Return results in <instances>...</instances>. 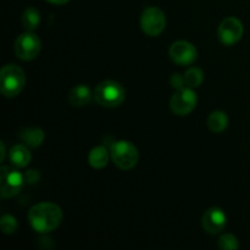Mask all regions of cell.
I'll list each match as a JSON object with an SVG mask.
<instances>
[{
    "label": "cell",
    "mask_w": 250,
    "mask_h": 250,
    "mask_svg": "<svg viewBox=\"0 0 250 250\" xmlns=\"http://www.w3.org/2000/svg\"><path fill=\"white\" fill-rule=\"evenodd\" d=\"M62 210L58 204L43 202L33 205L28 211V222L38 233H49L58 229L62 222Z\"/></svg>",
    "instance_id": "obj_1"
},
{
    "label": "cell",
    "mask_w": 250,
    "mask_h": 250,
    "mask_svg": "<svg viewBox=\"0 0 250 250\" xmlns=\"http://www.w3.org/2000/svg\"><path fill=\"white\" fill-rule=\"evenodd\" d=\"M93 98L100 106L114 109V107L120 106L125 102L126 90L122 87L121 83L112 80H106L100 82L95 87L94 92H93Z\"/></svg>",
    "instance_id": "obj_2"
},
{
    "label": "cell",
    "mask_w": 250,
    "mask_h": 250,
    "mask_svg": "<svg viewBox=\"0 0 250 250\" xmlns=\"http://www.w3.org/2000/svg\"><path fill=\"white\" fill-rule=\"evenodd\" d=\"M26 84V75L15 63L5 65L0 71V92L6 98L17 97Z\"/></svg>",
    "instance_id": "obj_3"
},
{
    "label": "cell",
    "mask_w": 250,
    "mask_h": 250,
    "mask_svg": "<svg viewBox=\"0 0 250 250\" xmlns=\"http://www.w3.org/2000/svg\"><path fill=\"white\" fill-rule=\"evenodd\" d=\"M110 155L119 168L125 171L136 167L139 160L138 149L128 141H117L110 146Z\"/></svg>",
    "instance_id": "obj_4"
},
{
    "label": "cell",
    "mask_w": 250,
    "mask_h": 250,
    "mask_svg": "<svg viewBox=\"0 0 250 250\" xmlns=\"http://www.w3.org/2000/svg\"><path fill=\"white\" fill-rule=\"evenodd\" d=\"M24 176L17 170L1 166L0 168V195L4 199L12 198L21 192L24 185Z\"/></svg>",
    "instance_id": "obj_5"
},
{
    "label": "cell",
    "mask_w": 250,
    "mask_h": 250,
    "mask_svg": "<svg viewBox=\"0 0 250 250\" xmlns=\"http://www.w3.org/2000/svg\"><path fill=\"white\" fill-rule=\"evenodd\" d=\"M42 42L37 34L28 32L20 34L15 42V54L23 61H31L39 55Z\"/></svg>",
    "instance_id": "obj_6"
},
{
    "label": "cell",
    "mask_w": 250,
    "mask_h": 250,
    "mask_svg": "<svg viewBox=\"0 0 250 250\" xmlns=\"http://www.w3.org/2000/svg\"><path fill=\"white\" fill-rule=\"evenodd\" d=\"M141 27L146 36H160L166 27V16L163 10L156 6L146 7L141 16Z\"/></svg>",
    "instance_id": "obj_7"
},
{
    "label": "cell",
    "mask_w": 250,
    "mask_h": 250,
    "mask_svg": "<svg viewBox=\"0 0 250 250\" xmlns=\"http://www.w3.org/2000/svg\"><path fill=\"white\" fill-rule=\"evenodd\" d=\"M198 103V97L193 88L185 87L180 90H176L170 102V107L173 114L178 116L189 115L195 109Z\"/></svg>",
    "instance_id": "obj_8"
},
{
    "label": "cell",
    "mask_w": 250,
    "mask_h": 250,
    "mask_svg": "<svg viewBox=\"0 0 250 250\" xmlns=\"http://www.w3.org/2000/svg\"><path fill=\"white\" fill-rule=\"evenodd\" d=\"M219 39L224 45L231 46L238 43L244 34V26L237 17L229 16L222 20L219 26Z\"/></svg>",
    "instance_id": "obj_9"
},
{
    "label": "cell",
    "mask_w": 250,
    "mask_h": 250,
    "mask_svg": "<svg viewBox=\"0 0 250 250\" xmlns=\"http://www.w3.org/2000/svg\"><path fill=\"white\" fill-rule=\"evenodd\" d=\"M170 58L180 66L192 65L198 59V50L192 43L187 41H177L171 44Z\"/></svg>",
    "instance_id": "obj_10"
},
{
    "label": "cell",
    "mask_w": 250,
    "mask_h": 250,
    "mask_svg": "<svg viewBox=\"0 0 250 250\" xmlns=\"http://www.w3.org/2000/svg\"><path fill=\"white\" fill-rule=\"evenodd\" d=\"M227 216L220 208H210L204 212L202 219L203 229L210 234H217L226 227Z\"/></svg>",
    "instance_id": "obj_11"
},
{
    "label": "cell",
    "mask_w": 250,
    "mask_h": 250,
    "mask_svg": "<svg viewBox=\"0 0 250 250\" xmlns=\"http://www.w3.org/2000/svg\"><path fill=\"white\" fill-rule=\"evenodd\" d=\"M92 98V89L85 84H77L68 93V102L71 103V105L77 107H82L89 104Z\"/></svg>",
    "instance_id": "obj_12"
},
{
    "label": "cell",
    "mask_w": 250,
    "mask_h": 250,
    "mask_svg": "<svg viewBox=\"0 0 250 250\" xmlns=\"http://www.w3.org/2000/svg\"><path fill=\"white\" fill-rule=\"evenodd\" d=\"M9 159L15 167L23 168L27 167L28 164L31 163L32 156L26 146H23V144H16V146H14L10 149Z\"/></svg>",
    "instance_id": "obj_13"
},
{
    "label": "cell",
    "mask_w": 250,
    "mask_h": 250,
    "mask_svg": "<svg viewBox=\"0 0 250 250\" xmlns=\"http://www.w3.org/2000/svg\"><path fill=\"white\" fill-rule=\"evenodd\" d=\"M110 156L111 155H110L109 150L104 146H94L88 155V164L95 170H102L107 165Z\"/></svg>",
    "instance_id": "obj_14"
},
{
    "label": "cell",
    "mask_w": 250,
    "mask_h": 250,
    "mask_svg": "<svg viewBox=\"0 0 250 250\" xmlns=\"http://www.w3.org/2000/svg\"><path fill=\"white\" fill-rule=\"evenodd\" d=\"M20 138L22 139L24 144L29 148H38L43 144L45 134L42 128H37V127H29V128H24L23 131L20 133Z\"/></svg>",
    "instance_id": "obj_15"
},
{
    "label": "cell",
    "mask_w": 250,
    "mask_h": 250,
    "mask_svg": "<svg viewBox=\"0 0 250 250\" xmlns=\"http://www.w3.org/2000/svg\"><path fill=\"white\" fill-rule=\"evenodd\" d=\"M229 116H227L226 112L220 111V110H216V111H212L211 114L208 117V127L211 132L214 133H221L229 126Z\"/></svg>",
    "instance_id": "obj_16"
},
{
    "label": "cell",
    "mask_w": 250,
    "mask_h": 250,
    "mask_svg": "<svg viewBox=\"0 0 250 250\" xmlns=\"http://www.w3.org/2000/svg\"><path fill=\"white\" fill-rule=\"evenodd\" d=\"M21 22L26 31L33 32L41 23V12L36 7H27L22 14Z\"/></svg>",
    "instance_id": "obj_17"
},
{
    "label": "cell",
    "mask_w": 250,
    "mask_h": 250,
    "mask_svg": "<svg viewBox=\"0 0 250 250\" xmlns=\"http://www.w3.org/2000/svg\"><path fill=\"white\" fill-rule=\"evenodd\" d=\"M185 80L187 87L198 88L204 81V72L199 67H190L185 72Z\"/></svg>",
    "instance_id": "obj_18"
},
{
    "label": "cell",
    "mask_w": 250,
    "mask_h": 250,
    "mask_svg": "<svg viewBox=\"0 0 250 250\" xmlns=\"http://www.w3.org/2000/svg\"><path fill=\"white\" fill-rule=\"evenodd\" d=\"M0 227L5 234H14L19 229L17 220L11 215H4L0 220Z\"/></svg>",
    "instance_id": "obj_19"
},
{
    "label": "cell",
    "mask_w": 250,
    "mask_h": 250,
    "mask_svg": "<svg viewBox=\"0 0 250 250\" xmlns=\"http://www.w3.org/2000/svg\"><path fill=\"white\" fill-rule=\"evenodd\" d=\"M219 248L222 250H237L239 248V242L236 236L231 233H226L220 237Z\"/></svg>",
    "instance_id": "obj_20"
},
{
    "label": "cell",
    "mask_w": 250,
    "mask_h": 250,
    "mask_svg": "<svg viewBox=\"0 0 250 250\" xmlns=\"http://www.w3.org/2000/svg\"><path fill=\"white\" fill-rule=\"evenodd\" d=\"M170 84L173 89L180 90L182 88H185L186 85V80H185V75H181V73H173L170 78Z\"/></svg>",
    "instance_id": "obj_21"
},
{
    "label": "cell",
    "mask_w": 250,
    "mask_h": 250,
    "mask_svg": "<svg viewBox=\"0 0 250 250\" xmlns=\"http://www.w3.org/2000/svg\"><path fill=\"white\" fill-rule=\"evenodd\" d=\"M38 178H39V175L37 173V171H34V170L28 171V172L26 173V176H24V181L27 180V181H29L31 183H34L37 180H38Z\"/></svg>",
    "instance_id": "obj_22"
},
{
    "label": "cell",
    "mask_w": 250,
    "mask_h": 250,
    "mask_svg": "<svg viewBox=\"0 0 250 250\" xmlns=\"http://www.w3.org/2000/svg\"><path fill=\"white\" fill-rule=\"evenodd\" d=\"M0 148H1V153H0V161H4L5 154H6V150H5V144L4 142H0Z\"/></svg>",
    "instance_id": "obj_23"
},
{
    "label": "cell",
    "mask_w": 250,
    "mask_h": 250,
    "mask_svg": "<svg viewBox=\"0 0 250 250\" xmlns=\"http://www.w3.org/2000/svg\"><path fill=\"white\" fill-rule=\"evenodd\" d=\"M48 2H50V4L53 5H63L66 4V2H68L70 0H46Z\"/></svg>",
    "instance_id": "obj_24"
}]
</instances>
